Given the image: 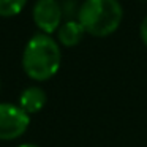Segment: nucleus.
<instances>
[{
	"mask_svg": "<svg viewBox=\"0 0 147 147\" xmlns=\"http://www.w3.org/2000/svg\"><path fill=\"white\" fill-rule=\"evenodd\" d=\"M84 29L79 24V21L68 19L65 22H62V26L57 30V40L62 46L65 48H74L81 43L84 36Z\"/></svg>",
	"mask_w": 147,
	"mask_h": 147,
	"instance_id": "obj_6",
	"label": "nucleus"
},
{
	"mask_svg": "<svg viewBox=\"0 0 147 147\" xmlns=\"http://www.w3.org/2000/svg\"><path fill=\"white\" fill-rule=\"evenodd\" d=\"M139 35H141V40H142V43L146 45V48H147V16L144 18V21L141 22V27H139Z\"/></svg>",
	"mask_w": 147,
	"mask_h": 147,
	"instance_id": "obj_8",
	"label": "nucleus"
},
{
	"mask_svg": "<svg viewBox=\"0 0 147 147\" xmlns=\"http://www.w3.org/2000/svg\"><path fill=\"white\" fill-rule=\"evenodd\" d=\"M123 19V8L119 0H86L78 11V21L84 32L92 36H109Z\"/></svg>",
	"mask_w": 147,
	"mask_h": 147,
	"instance_id": "obj_2",
	"label": "nucleus"
},
{
	"mask_svg": "<svg viewBox=\"0 0 147 147\" xmlns=\"http://www.w3.org/2000/svg\"><path fill=\"white\" fill-rule=\"evenodd\" d=\"M30 115L18 105L0 103V141H14L27 131Z\"/></svg>",
	"mask_w": 147,
	"mask_h": 147,
	"instance_id": "obj_3",
	"label": "nucleus"
},
{
	"mask_svg": "<svg viewBox=\"0 0 147 147\" xmlns=\"http://www.w3.org/2000/svg\"><path fill=\"white\" fill-rule=\"evenodd\" d=\"M29 0H0V16L13 18L24 10Z\"/></svg>",
	"mask_w": 147,
	"mask_h": 147,
	"instance_id": "obj_7",
	"label": "nucleus"
},
{
	"mask_svg": "<svg viewBox=\"0 0 147 147\" xmlns=\"http://www.w3.org/2000/svg\"><path fill=\"white\" fill-rule=\"evenodd\" d=\"M46 101H48V96H46L45 90L38 86H30L21 92L19 100H18V106L27 115H32L41 111L46 106Z\"/></svg>",
	"mask_w": 147,
	"mask_h": 147,
	"instance_id": "obj_5",
	"label": "nucleus"
},
{
	"mask_svg": "<svg viewBox=\"0 0 147 147\" xmlns=\"http://www.w3.org/2000/svg\"><path fill=\"white\" fill-rule=\"evenodd\" d=\"M62 63L59 43L46 33H36L27 41L22 52L24 73L36 82L49 81L57 74Z\"/></svg>",
	"mask_w": 147,
	"mask_h": 147,
	"instance_id": "obj_1",
	"label": "nucleus"
},
{
	"mask_svg": "<svg viewBox=\"0 0 147 147\" xmlns=\"http://www.w3.org/2000/svg\"><path fill=\"white\" fill-rule=\"evenodd\" d=\"M16 147H40V146H36V144H19Z\"/></svg>",
	"mask_w": 147,
	"mask_h": 147,
	"instance_id": "obj_9",
	"label": "nucleus"
},
{
	"mask_svg": "<svg viewBox=\"0 0 147 147\" xmlns=\"http://www.w3.org/2000/svg\"><path fill=\"white\" fill-rule=\"evenodd\" d=\"M62 7L57 0H36L32 10L33 22L41 33L51 35L62 26Z\"/></svg>",
	"mask_w": 147,
	"mask_h": 147,
	"instance_id": "obj_4",
	"label": "nucleus"
}]
</instances>
